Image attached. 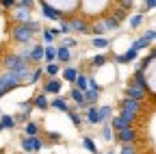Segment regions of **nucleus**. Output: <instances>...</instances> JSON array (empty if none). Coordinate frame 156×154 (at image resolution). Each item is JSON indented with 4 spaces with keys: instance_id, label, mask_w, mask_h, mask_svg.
<instances>
[{
    "instance_id": "obj_35",
    "label": "nucleus",
    "mask_w": 156,
    "mask_h": 154,
    "mask_svg": "<svg viewBox=\"0 0 156 154\" xmlns=\"http://www.w3.org/2000/svg\"><path fill=\"white\" fill-rule=\"evenodd\" d=\"M83 145H85V150H89L91 154H98V148H95V141H93L91 137H83Z\"/></svg>"
},
{
    "instance_id": "obj_22",
    "label": "nucleus",
    "mask_w": 156,
    "mask_h": 154,
    "mask_svg": "<svg viewBox=\"0 0 156 154\" xmlns=\"http://www.w3.org/2000/svg\"><path fill=\"white\" fill-rule=\"evenodd\" d=\"M0 124H2V128H5V130H13L17 122H15V117H13V115L2 113V115H0Z\"/></svg>"
},
{
    "instance_id": "obj_25",
    "label": "nucleus",
    "mask_w": 156,
    "mask_h": 154,
    "mask_svg": "<svg viewBox=\"0 0 156 154\" xmlns=\"http://www.w3.org/2000/svg\"><path fill=\"white\" fill-rule=\"evenodd\" d=\"M50 106H52V109H56V111H63V113H67V111H69V104H67V100H65V98H54V100L50 102Z\"/></svg>"
},
{
    "instance_id": "obj_27",
    "label": "nucleus",
    "mask_w": 156,
    "mask_h": 154,
    "mask_svg": "<svg viewBox=\"0 0 156 154\" xmlns=\"http://www.w3.org/2000/svg\"><path fill=\"white\" fill-rule=\"evenodd\" d=\"M44 61H46V63L56 61V48H54L52 44H48V46H46V50H44Z\"/></svg>"
},
{
    "instance_id": "obj_51",
    "label": "nucleus",
    "mask_w": 156,
    "mask_h": 154,
    "mask_svg": "<svg viewBox=\"0 0 156 154\" xmlns=\"http://www.w3.org/2000/svg\"><path fill=\"white\" fill-rule=\"evenodd\" d=\"M152 54H154V56H156V48H154V50H152Z\"/></svg>"
},
{
    "instance_id": "obj_47",
    "label": "nucleus",
    "mask_w": 156,
    "mask_h": 154,
    "mask_svg": "<svg viewBox=\"0 0 156 154\" xmlns=\"http://www.w3.org/2000/svg\"><path fill=\"white\" fill-rule=\"evenodd\" d=\"M89 87H91V89H98V91H102V87L98 85V81L93 78V76H89Z\"/></svg>"
},
{
    "instance_id": "obj_43",
    "label": "nucleus",
    "mask_w": 156,
    "mask_h": 154,
    "mask_svg": "<svg viewBox=\"0 0 156 154\" xmlns=\"http://www.w3.org/2000/svg\"><path fill=\"white\" fill-rule=\"evenodd\" d=\"M63 137H61V132H48V141H52V143H58Z\"/></svg>"
},
{
    "instance_id": "obj_9",
    "label": "nucleus",
    "mask_w": 156,
    "mask_h": 154,
    "mask_svg": "<svg viewBox=\"0 0 156 154\" xmlns=\"http://www.w3.org/2000/svg\"><path fill=\"white\" fill-rule=\"evenodd\" d=\"M145 93H147L145 89L136 87V85H132V83H128V87H126V98H132V100H139V102H143Z\"/></svg>"
},
{
    "instance_id": "obj_13",
    "label": "nucleus",
    "mask_w": 156,
    "mask_h": 154,
    "mask_svg": "<svg viewBox=\"0 0 156 154\" xmlns=\"http://www.w3.org/2000/svg\"><path fill=\"white\" fill-rule=\"evenodd\" d=\"M69 24H72V30H76V33H89V28H91L85 17H69Z\"/></svg>"
},
{
    "instance_id": "obj_20",
    "label": "nucleus",
    "mask_w": 156,
    "mask_h": 154,
    "mask_svg": "<svg viewBox=\"0 0 156 154\" xmlns=\"http://www.w3.org/2000/svg\"><path fill=\"white\" fill-rule=\"evenodd\" d=\"M39 132H41V128H39V124L37 122H26V126H24V134H26V137H37V134Z\"/></svg>"
},
{
    "instance_id": "obj_46",
    "label": "nucleus",
    "mask_w": 156,
    "mask_h": 154,
    "mask_svg": "<svg viewBox=\"0 0 156 154\" xmlns=\"http://www.w3.org/2000/svg\"><path fill=\"white\" fill-rule=\"evenodd\" d=\"M132 7V0H119V9H124V11H128Z\"/></svg>"
},
{
    "instance_id": "obj_29",
    "label": "nucleus",
    "mask_w": 156,
    "mask_h": 154,
    "mask_svg": "<svg viewBox=\"0 0 156 154\" xmlns=\"http://www.w3.org/2000/svg\"><path fill=\"white\" fill-rule=\"evenodd\" d=\"M98 98H100V91H98V89H91V87H89V89L85 91V100H87V104H89V106H91V104H95V102H98Z\"/></svg>"
},
{
    "instance_id": "obj_42",
    "label": "nucleus",
    "mask_w": 156,
    "mask_h": 154,
    "mask_svg": "<svg viewBox=\"0 0 156 154\" xmlns=\"http://www.w3.org/2000/svg\"><path fill=\"white\" fill-rule=\"evenodd\" d=\"M61 46H65V48H69V50H72L74 46H78V41L74 39V37H65V39H63V44H61Z\"/></svg>"
},
{
    "instance_id": "obj_2",
    "label": "nucleus",
    "mask_w": 156,
    "mask_h": 154,
    "mask_svg": "<svg viewBox=\"0 0 156 154\" xmlns=\"http://www.w3.org/2000/svg\"><path fill=\"white\" fill-rule=\"evenodd\" d=\"M20 143H22V150L28 152V154H35V152H39L44 148V139L39 137V134H37V137H26V134H24Z\"/></svg>"
},
{
    "instance_id": "obj_50",
    "label": "nucleus",
    "mask_w": 156,
    "mask_h": 154,
    "mask_svg": "<svg viewBox=\"0 0 156 154\" xmlns=\"http://www.w3.org/2000/svg\"><path fill=\"white\" fill-rule=\"evenodd\" d=\"M20 5H24V7H30V9H33V5H35V0H20Z\"/></svg>"
},
{
    "instance_id": "obj_4",
    "label": "nucleus",
    "mask_w": 156,
    "mask_h": 154,
    "mask_svg": "<svg viewBox=\"0 0 156 154\" xmlns=\"http://www.w3.org/2000/svg\"><path fill=\"white\" fill-rule=\"evenodd\" d=\"M2 65H5V70H24V67H28L30 63H24L22 59H20V54H7L5 59H2Z\"/></svg>"
},
{
    "instance_id": "obj_28",
    "label": "nucleus",
    "mask_w": 156,
    "mask_h": 154,
    "mask_svg": "<svg viewBox=\"0 0 156 154\" xmlns=\"http://www.w3.org/2000/svg\"><path fill=\"white\" fill-rule=\"evenodd\" d=\"M74 87H78L80 91H87V89H89V76H87V74H78Z\"/></svg>"
},
{
    "instance_id": "obj_30",
    "label": "nucleus",
    "mask_w": 156,
    "mask_h": 154,
    "mask_svg": "<svg viewBox=\"0 0 156 154\" xmlns=\"http://www.w3.org/2000/svg\"><path fill=\"white\" fill-rule=\"evenodd\" d=\"M150 44H152L150 39H145V37H139V39H134V41H132V46H130V48H134L136 52H141V50L150 48Z\"/></svg>"
},
{
    "instance_id": "obj_6",
    "label": "nucleus",
    "mask_w": 156,
    "mask_h": 154,
    "mask_svg": "<svg viewBox=\"0 0 156 154\" xmlns=\"http://www.w3.org/2000/svg\"><path fill=\"white\" fill-rule=\"evenodd\" d=\"M115 139L119 143H134L136 141V130L130 126V128H124V130H117L115 132Z\"/></svg>"
},
{
    "instance_id": "obj_39",
    "label": "nucleus",
    "mask_w": 156,
    "mask_h": 154,
    "mask_svg": "<svg viewBox=\"0 0 156 154\" xmlns=\"http://www.w3.org/2000/svg\"><path fill=\"white\" fill-rule=\"evenodd\" d=\"M58 28H61L63 35H69V33H72V24H69V20H65V17H63V20H61V26H58Z\"/></svg>"
},
{
    "instance_id": "obj_15",
    "label": "nucleus",
    "mask_w": 156,
    "mask_h": 154,
    "mask_svg": "<svg viewBox=\"0 0 156 154\" xmlns=\"http://www.w3.org/2000/svg\"><path fill=\"white\" fill-rule=\"evenodd\" d=\"M46 95H48V93H44V91H41V93H37L35 98H33V106L39 109V111H48V109H50V102H48Z\"/></svg>"
},
{
    "instance_id": "obj_36",
    "label": "nucleus",
    "mask_w": 156,
    "mask_h": 154,
    "mask_svg": "<svg viewBox=\"0 0 156 154\" xmlns=\"http://www.w3.org/2000/svg\"><path fill=\"white\" fill-rule=\"evenodd\" d=\"M41 37H44L46 44H54V39H56V35H54L50 28H44V30H41Z\"/></svg>"
},
{
    "instance_id": "obj_3",
    "label": "nucleus",
    "mask_w": 156,
    "mask_h": 154,
    "mask_svg": "<svg viewBox=\"0 0 156 154\" xmlns=\"http://www.w3.org/2000/svg\"><path fill=\"white\" fill-rule=\"evenodd\" d=\"M39 2H41V15L46 17V20H52V22H61L63 20V11L61 9L48 5L46 0H39Z\"/></svg>"
},
{
    "instance_id": "obj_11",
    "label": "nucleus",
    "mask_w": 156,
    "mask_h": 154,
    "mask_svg": "<svg viewBox=\"0 0 156 154\" xmlns=\"http://www.w3.org/2000/svg\"><path fill=\"white\" fill-rule=\"evenodd\" d=\"M136 56H139V52H136L134 48H130V50H128V52H124V54H117V56H115V63H119V65L134 63V61H136Z\"/></svg>"
},
{
    "instance_id": "obj_16",
    "label": "nucleus",
    "mask_w": 156,
    "mask_h": 154,
    "mask_svg": "<svg viewBox=\"0 0 156 154\" xmlns=\"http://www.w3.org/2000/svg\"><path fill=\"white\" fill-rule=\"evenodd\" d=\"M44 50H46V46H41V44L33 46L30 48V61L33 63H41L44 61Z\"/></svg>"
},
{
    "instance_id": "obj_21",
    "label": "nucleus",
    "mask_w": 156,
    "mask_h": 154,
    "mask_svg": "<svg viewBox=\"0 0 156 154\" xmlns=\"http://www.w3.org/2000/svg\"><path fill=\"white\" fill-rule=\"evenodd\" d=\"M102 22H104L106 30H117V28H119V24H122L115 15H104V17H102Z\"/></svg>"
},
{
    "instance_id": "obj_26",
    "label": "nucleus",
    "mask_w": 156,
    "mask_h": 154,
    "mask_svg": "<svg viewBox=\"0 0 156 154\" xmlns=\"http://www.w3.org/2000/svg\"><path fill=\"white\" fill-rule=\"evenodd\" d=\"M89 33L93 35V37H104V33H106V26H104V22L100 20V22H95L91 28H89Z\"/></svg>"
},
{
    "instance_id": "obj_41",
    "label": "nucleus",
    "mask_w": 156,
    "mask_h": 154,
    "mask_svg": "<svg viewBox=\"0 0 156 154\" xmlns=\"http://www.w3.org/2000/svg\"><path fill=\"white\" fill-rule=\"evenodd\" d=\"M28 120H30V113H24V111H20V113L15 115V122H24V124H26Z\"/></svg>"
},
{
    "instance_id": "obj_5",
    "label": "nucleus",
    "mask_w": 156,
    "mask_h": 154,
    "mask_svg": "<svg viewBox=\"0 0 156 154\" xmlns=\"http://www.w3.org/2000/svg\"><path fill=\"white\" fill-rule=\"evenodd\" d=\"M13 20H15V24L20 22V24H24V22H30V7H24V5H15V9H13Z\"/></svg>"
},
{
    "instance_id": "obj_44",
    "label": "nucleus",
    "mask_w": 156,
    "mask_h": 154,
    "mask_svg": "<svg viewBox=\"0 0 156 154\" xmlns=\"http://www.w3.org/2000/svg\"><path fill=\"white\" fill-rule=\"evenodd\" d=\"M9 91H11V89L7 87V83L2 81V76H0V98H2V95H7Z\"/></svg>"
},
{
    "instance_id": "obj_48",
    "label": "nucleus",
    "mask_w": 156,
    "mask_h": 154,
    "mask_svg": "<svg viewBox=\"0 0 156 154\" xmlns=\"http://www.w3.org/2000/svg\"><path fill=\"white\" fill-rule=\"evenodd\" d=\"M154 7H156V0H145V7H143V11H141V13H145V11L154 9Z\"/></svg>"
},
{
    "instance_id": "obj_34",
    "label": "nucleus",
    "mask_w": 156,
    "mask_h": 154,
    "mask_svg": "<svg viewBox=\"0 0 156 154\" xmlns=\"http://www.w3.org/2000/svg\"><path fill=\"white\" fill-rule=\"evenodd\" d=\"M44 76V70L41 67H35V70H30V76H28V83L30 85H35V83H39V78Z\"/></svg>"
},
{
    "instance_id": "obj_38",
    "label": "nucleus",
    "mask_w": 156,
    "mask_h": 154,
    "mask_svg": "<svg viewBox=\"0 0 156 154\" xmlns=\"http://www.w3.org/2000/svg\"><path fill=\"white\" fill-rule=\"evenodd\" d=\"M119 154H136V148H134V143H122V150H119Z\"/></svg>"
},
{
    "instance_id": "obj_54",
    "label": "nucleus",
    "mask_w": 156,
    "mask_h": 154,
    "mask_svg": "<svg viewBox=\"0 0 156 154\" xmlns=\"http://www.w3.org/2000/svg\"><path fill=\"white\" fill-rule=\"evenodd\" d=\"M106 154H115V152H106Z\"/></svg>"
},
{
    "instance_id": "obj_7",
    "label": "nucleus",
    "mask_w": 156,
    "mask_h": 154,
    "mask_svg": "<svg viewBox=\"0 0 156 154\" xmlns=\"http://www.w3.org/2000/svg\"><path fill=\"white\" fill-rule=\"evenodd\" d=\"M119 111H130V113H141V102L132 100V98H122L119 100Z\"/></svg>"
},
{
    "instance_id": "obj_18",
    "label": "nucleus",
    "mask_w": 156,
    "mask_h": 154,
    "mask_svg": "<svg viewBox=\"0 0 156 154\" xmlns=\"http://www.w3.org/2000/svg\"><path fill=\"white\" fill-rule=\"evenodd\" d=\"M61 74H63V81H67L69 85H74L80 72H78L76 67H72V65H69V67H63V70H61Z\"/></svg>"
},
{
    "instance_id": "obj_14",
    "label": "nucleus",
    "mask_w": 156,
    "mask_h": 154,
    "mask_svg": "<svg viewBox=\"0 0 156 154\" xmlns=\"http://www.w3.org/2000/svg\"><path fill=\"white\" fill-rule=\"evenodd\" d=\"M85 120H87L89 124H102V120H100V111H98L95 104L87 106V111H85Z\"/></svg>"
},
{
    "instance_id": "obj_8",
    "label": "nucleus",
    "mask_w": 156,
    "mask_h": 154,
    "mask_svg": "<svg viewBox=\"0 0 156 154\" xmlns=\"http://www.w3.org/2000/svg\"><path fill=\"white\" fill-rule=\"evenodd\" d=\"M61 89H63V81H58L56 76H54V78H48V81L44 83V93H54V95H58V93H61Z\"/></svg>"
},
{
    "instance_id": "obj_40",
    "label": "nucleus",
    "mask_w": 156,
    "mask_h": 154,
    "mask_svg": "<svg viewBox=\"0 0 156 154\" xmlns=\"http://www.w3.org/2000/svg\"><path fill=\"white\" fill-rule=\"evenodd\" d=\"M20 59H22L24 63H33L30 61V48H24L22 52H20Z\"/></svg>"
},
{
    "instance_id": "obj_49",
    "label": "nucleus",
    "mask_w": 156,
    "mask_h": 154,
    "mask_svg": "<svg viewBox=\"0 0 156 154\" xmlns=\"http://www.w3.org/2000/svg\"><path fill=\"white\" fill-rule=\"evenodd\" d=\"M143 37H145V39H150V41H154V39H156V30H145Z\"/></svg>"
},
{
    "instance_id": "obj_53",
    "label": "nucleus",
    "mask_w": 156,
    "mask_h": 154,
    "mask_svg": "<svg viewBox=\"0 0 156 154\" xmlns=\"http://www.w3.org/2000/svg\"><path fill=\"white\" fill-rule=\"evenodd\" d=\"M0 154H5V150H0Z\"/></svg>"
},
{
    "instance_id": "obj_24",
    "label": "nucleus",
    "mask_w": 156,
    "mask_h": 154,
    "mask_svg": "<svg viewBox=\"0 0 156 154\" xmlns=\"http://www.w3.org/2000/svg\"><path fill=\"white\" fill-rule=\"evenodd\" d=\"M91 46L98 48V50H104V48L111 46V39H108V37H93V39H91Z\"/></svg>"
},
{
    "instance_id": "obj_33",
    "label": "nucleus",
    "mask_w": 156,
    "mask_h": 154,
    "mask_svg": "<svg viewBox=\"0 0 156 154\" xmlns=\"http://www.w3.org/2000/svg\"><path fill=\"white\" fill-rule=\"evenodd\" d=\"M106 61H108V56H106V54H95L93 59H91V67H93V70H98V67H102Z\"/></svg>"
},
{
    "instance_id": "obj_10",
    "label": "nucleus",
    "mask_w": 156,
    "mask_h": 154,
    "mask_svg": "<svg viewBox=\"0 0 156 154\" xmlns=\"http://www.w3.org/2000/svg\"><path fill=\"white\" fill-rule=\"evenodd\" d=\"M69 98L74 100V104H76L78 109H87V106H89V104H87V100H85V91H80L78 87H72Z\"/></svg>"
},
{
    "instance_id": "obj_19",
    "label": "nucleus",
    "mask_w": 156,
    "mask_h": 154,
    "mask_svg": "<svg viewBox=\"0 0 156 154\" xmlns=\"http://www.w3.org/2000/svg\"><path fill=\"white\" fill-rule=\"evenodd\" d=\"M44 74H48L50 78H54V76H58V74H61V63H58V61L46 63V67H44Z\"/></svg>"
},
{
    "instance_id": "obj_52",
    "label": "nucleus",
    "mask_w": 156,
    "mask_h": 154,
    "mask_svg": "<svg viewBox=\"0 0 156 154\" xmlns=\"http://www.w3.org/2000/svg\"><path fill=\"white\" fill-rule=\"evenodd\" d=\"M2 130H5V128H2V124H0V132H2Z\"/></svg>"
},
{
    "instance_id": "obj_37",
    "label": "nucleus",
    "mask_w": 156,
    "mask_h": 154,
    "mask_svg": "<svg viewBox=\"0 0 156 154\" xmlns=\"http://www.w3.org/2000/svg\"><path fill=\"white\" fill-rule=\"evenodd\" d=\"M141 24H143V13H136V15L130 17V26H132V28H139Z\"/></svg>"
},
{
    "instance_id": "obj_45",
    "label": "nucleus",
    "mask_w": 156,
    "mask_h": 154,
    "mask_svg": "<svg viewBox=\"0 0 156 154\" xmlns=\"http://www.w3.org/2000/svg\"><path fill=\"white\" fill-rule=\"evenodd\" d=\"M0 5H2L5 9H15L17 2H15V0H0Z\"/></svg>"
},
{
    "instance_id": "obj_31",
    "label": "nucleus",
    "mask_w": 156,
    "mask_h": 154,
    "mask_svg": "<svg viewBox=\"0 0 156 154\" xmlns=\"http://www.w3.org/2000/svg\"><path fill=\"white\" fill-rule=\"evenodd\" d=\"M98 111H100V120H102V124L104 122H111V117H113V106H98Z\"/></svg>"
},
{
    "instance_id": "obj_17",
    "label": "nucleus",
    "mask_w": 156,
    "mask_h": 154,
    "mask_svg": "<svg viewBox=\"0 0 156 154\" xmlns=\"http://www.w3.org/2000/svg\"><path fill=\"white\" fill-rule=\"evenodd\" d=\"M56 61L58 63H69L72 61V50L65 48V46H58L56 48Z\"/></svg>"
},
{
    "instance_id": "obj_12",
    "label": "nucleus",
    "mask_w": 156,
    "mask_h": 154,
    "mask_svg": "<svg viewBox=\"0 0 156 154\" xmlns=\"http://www.w3.org/2000/svg\"><path fill=\"white\" fill-rule=\"evenodd\" d=\"M111 126H113V130L117 132V130L130 128V126H132V122H130V120H126L124 115H113V117H111Z\"/></svg>"
},
{
    "instance_id": "obj_55",
    "label": "nucleus",
    "mask_w": 156,
    "mask_h": 154,
    "mask_svg": "<svg viewBox=\"0 0 156 154\" xmlns=\"http://www.w3.org/2000/svg\"><path fill=\"white\" fill-rule=\"evenodd\" d=\"M0 115H2V109H0Z\"/></svg>"
},
{
    "instance_id": "obj_32",
    "label": "nucleus",
    "mask_w": 156,
    "mask_h": 154,
    "mask_svg": "<svg viewBox=\"0 0 156 154\" xmlns=\"http://www.w3.org/2000/svg\"><path fill=\"white\" fill-rule=\"evenodd\" d=\"M113 132H115L113 126H111L108 122H104V126H102V139H104V141H113V139H115Z\"/></svg>"
},
{
    "instance_id": "obj_1",
    "label": "nucleus",
    "mask_w": 156,
    "mask_h": 154,
    "mask_svg": "<svg viewBox=\"0 0 156 154\" xmlns=\"http://www.w3.org/2000/svg\"><path fill=\"white\" fill-rule=\"evenodd\" d=\"M11 35H13V41H17V44H30V39H33V28H30V24L28 22H24V24H15L13 28H11Z\"/></svg>"
},
{
    "instance_id": "obj_23",
    "label": "nucleus",
    "mask_w": 156,
    "mask_h": 154,
    "mask_svg": "<svg viewBox=\"0 0 156 154\" xmlns=\"http://www.w3.org/2000/svg\"><path fill=\"white\" fill-rule=\"evenodd\" d=\"M67 117H69V122H72L76 128H80V126H83V115L78 113L76 109H69V111H67Z\"/></svg>"
}]
</instances>
